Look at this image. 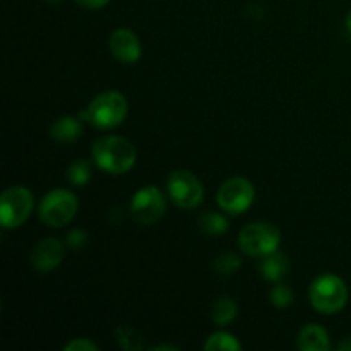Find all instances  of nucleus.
Here are the masks:
<instances>
[{
    "label": "nucleus",
    "instance_id": "14",
    "mask_svg": "<svg viewBox=\"0 0 351 351\" xmlns=\"http://www.w3.org/2000/svg\"><path fill=\"white\" fill-rule=\"evenodd\" d=\"M82 132L81 120L75 117L65 115L55 120L50 127V136L53 137L57 143H72L77 139Z\"/></svg>",
    "mask_w": 351,
    "mask_h": 351
},
{
    "label": "nucleus",
    "instance_id": "23",
    "mask_svg": "<svg viewBox=\"0 0 351 351\" xmlns=\"http://www.w3.org/2000/svg\"><path fill=\"white\" fill-rule=\"evenodd\" d=\"M86 242H88V233L81 228L72 230V232L67 235V243L72 247V249H79V247L84 245Z\"/></svg>",
    "mask_w": 351,
    "mask_h": 351
},
{
    "label": "nucleus",
    "instance_id": "3",
    "mask_svg": "<svg viewBox=\"0 0 351 351\" xmlns=\"http://www.w3.org/2000/svg\"><path fill=\"white\" fill-rule=\"evenodd\" d=\"M311 304L319 314L335 315L345 308L348 302V288L338 274L326 273L315 278L308 288Z\"/></svg>",
    "mask_w": 351,
    "mask_h": 351
},
{
    "label": "nucleus",
    "instance_id": "11",
    "mask_svg": "<svg viewBox=\"0 0 351 351\" xmlns=\"http://www.w3.org/2000/svg\"><path fill=\"white\" fill-rule=\"evenodd\" d=\"M108 48L113 57L122 64H136L143 55L139 38L132 29H127V27H120L110 34Z\"/></svg>",
    "mask_w": 351,
    "mask_h": 351
},
{
    "label": "nucleus",
    "instance_id": "4",
    "mask_svg": "<svg viewBox=\"0 0 351 351\" xmlns=\"http://www.w3.org/2000/svg\"><path fill=\"white\" fill-rule=\"evenodd\" d=\"M79 201L69 189H53L41 199L38 216L50 228H62L69 225L77 215Z\"/></svg>",
    "mask_w": 351,
    "mask_h": 351
},
{
    "label": "nucleus",
    "instance_id": "20",
    "mask_svg": "<svg viewBox=\"0 0 351 351\" xmlns=\"http://www.w3.org/2000/svg\"><path fill=\"white\" fill-rule=\"evenodd\" d=\"M117 339H119L120 348H123V350L144 348L143 338L137 335L136 329L129 328V326H120V328L117 329Z\"/></svg>",
    "mask_w": 351,
    "mask_h": 351
},
{
    "label": "nucleus",
    "instance_id": "16",
    "mask_svg": "<svg viewBox=\"0 0 351 351\" xmlns=\"http://www.w3.org/2000/svg\"><path fill=\"white\" fill-rule=\"evenodd\" d=\"M197 225L202 233L218 237V235H225V233L228 232L230 223L228 219H226L223 215H219V213L209 211V213H204V215H201Z\"/></svg>",
    "mask_w": 351,
    "mask_h": 351
},
{
    "label": "nucleus",
    "instance_id": "13",
    "mask_svg": "<svg viewBox=\"0 0 351 351\" xmlns=\"http://www.w3.org/2000/svg\"><path fill=\"white\" fill-rule=\"evenodd\" d=\"M288 269H290V261L281 250H274V252L267 254V256L263 257V263H261V273L271 283H280L287 276Z\"/></svg>",
    "mask_w": 351,
    "mask_h": 351
},
{
    "label": "nucleus",
    "instance_id": "21",
    "mask_svg": "<svg viewBox=\"0 0 351 351\" xmlns=\"http://www.w3.org/2000/svg\"><path fill=\"white\" fill-rule=\"evenodd\" d=\"M269 298H271V304H273L274 307L287 308L293 304L295 297H293V290L280 281V283H276L273 287V290H271L269 293Z\"/></svg>",
    "mask_w": 351,
    "mask_h": 351
},
{
    "label": "nucleus",
    "instance_id": "1",
    "mask_svg": "<svg viewBox=\"0 0 351 351\" xmlns=\"http://www.w3.org/2000/svg\"><path fill=\"white\" fill-rule=\"evenodd\" d=\"M91 156L99 170L110 175H123L136 165L137 151L125 137L103 136L93 143Z\"/></svg>",
    "mask_w": 351,
    "mask_h": 351
},
{
    "label": "nucleus",
    "instance_id": "28",
    "mask_svg": "<svg viewBox=\"0 0 351 351\" xmlns=\"http://www.w3.org/2000/svg\"><path fill=\"white\" fill-rule=\"evenodd\" d=\"M48 2H51V3H58V2H60V0H48Z\"/></svg>",
    "mask_w": 351,
    "mask_h": 351
},
{
    "label": "nucleus",
    "instance_id": "19",
    "mask_svg": "<svg viewBox=\"0 0 351 351\" xmlns=\"http://www.w3.org/2000/svg\"><path fill=\"white\" fill-rule=\"evenodd\" d=\"M242 266V259H240L237 254L233 252H225L221 256L216 257L215 261V271L218 274H223V276H230V274L237 273Z\"/></svg>",
    "mask_w": 351,
    "mask_h": 351
},
{
    "label": "nucleus",
    "instance_id": "27",
    "mask_svg": "<svg viewBox=\"0 0 351 351\" xmlns=\"http://www.w3.org/2000/svg\"><path fill=\"white\" fill-rule=\"evenodd\" d=\"M154 350H177L175 348V346H168V345H160V346H156V348Z\"/></svg>",
    "mask_w": 351,
    "mask_h": 351
},
{
    "label": "nucleus",
    "instance_id": "10",
    "mask_svg": "<svg viewBox=\"0 0 351 351\" xmlns=\"http://www.w3.org/2000/svg\"><path fill=\"white\" fill-rule=\"evenodd\" d=\"M65 257V247L55 237L40 240L31 250V266L36 273H51L62 264Z\"/></svg>",
    "mask_w": 351,
    "mask_h": 351
},
{
    "label": "nucleus",
    "instance_id": "12",
    "mask_svg": "<svg viewBox=\"0 0 351 351\" xmlns=\"http://www.w3.org/2000/svg\"><path fill=\"white\" fill-rule=\"evenodd\" d=\"M297 346L302 351H328L331 348V339L322 326L307 324L298 332Z\"/></svg>",
    "mask_w": 351,
    "mask_h": 351
},
{
    "label": "nucleus",
    "instance_id": "15",
    "mask_svg": "<svg viewBox=\"0 0 351 351\" xmlns=\"http://www.w3.org/2000/svg\"><path fill=\"white\" fill-rule=\"evenodd\" d=\"M237 312H239V308H237V304L233 298L219 297L216 298L211 307V319L216 326L225 328V326H228L237 317Z\"/></svg>",
    "mask_w": 351,
    "mask_h": 351
},
{
    "label": "nucleus",
    "instance_id": "2",
    "mask_svg": "<svg viewBox=\"0 0 351 351\" xmlns=\"http://www.w3.org/2000/svg\"><path fill=\"white\" fill-rule=\"evenodd\" d=\"M127 112L129 105L122 93L103 91L91 99L88 108L79 113V117L98 129H113L125 120Z\"/></svg>",
    "mask_w": 351,
    "mask_h": 351
},
{
    "label": "nucleus",
    "instance_id": "17",
    "mask_svg": "<svg viewBox=\"0 0 351 351\" xmlns=\"http://www.w3.org/2000/svg\"><path fill=\"white\" fill-rule=\"evenodd\" d=\"M204 350L208 351H240L242 345H240L239 339L233 335L226 331H216L213 332L208 338V341L204 343Z\"/></svg>",
    "mask_w": 351,
    "mask_h": 351
},
{
    "label": "nucleus",
    "instance_id": "5",
    "mask_svg": "<svg viewBox=\"0 0 351 351\" xmlns=\"http://www.w3.org/2000/svg\"><path fill=\"white\" fill-rule=\"evenodd\" d=\"M33 208V192L24 185H12L0 195V223L7 230L17 228L29 219Z\"/></svg>",
    "mask_w": 351,
    "mask_h": 351
},
{
    "label": "nucleus",
    "instance_id": "9",
    "mask_svg": "<svg viewBox=\"0 0 351 351\" xmlns=\"http://www.w3.org/2000/svg\"><path fill=\"white\" fill-rule=\"evenodd\" d=\"M167 211V199L156 185H146L134 194L130 213L141 225H153L160 221Z\"/></svg>",
    "mask_w": 351,
    "mask_h": 351
},
{
    "label": "nucleus",
    "instance_id": "24",
    "mask_svg": "<svg viewBox=\"0 0 351 351\" xmlns=\"http://www.w3.org/2000/svg\"><path fill=\"white\" fill-rule=\"evenodd\" d=\"M74 2L77 3V5L84 7V9L98 10V9H103L110 0H74Z\"/></svg>",
    "mask_w": 351,
    "mask_h": 351
},
{
    "label": "nucleus",
    "instance_id": "25",
    "mask_svg": "<svg viewBox=\"0 0 351 351\" xmlns=\"http://www.w3.org/2000/svg\"><path fill=\"white\" fill-rule=\"evenodd\" d=\"M338 351H351V336L350 338H345L338 345Z\"/></svg>",
    "mask_w": 351,
    "mask_h": 351
},
{
    "label": "nucleus",
    "instance_id": "22",
    "mask_svg": "<svg viewBox=\"0 0 351 351\" xmlns=\"http://www.w3.org/2000/svg\"><path fill=\"white\" fill-rule=\"evenodd\" d=\"M64 351H98V345L88 338H75L64 346Z\"/></svg>",
    "mask_w": 351,
    "mask_h": 351
},
{
    "label": "nucleus",
    "instance_id": "18",
    "mask_svg": "<svg viewBox=\"0 0 351 351\" xmlns=\"http://www.w3.org/2000/svg\"><path fill=\"white\" fill-rule=\"evenodd\" d=\"M91 165L86 160H75L67 168V180L75 187H84L91 178Z\"/></svg>",
    "mask_w": 351,
    "mask_h": 351
},
{
    "label": "nucleus",
    "instance_id": "7",
    "mask_svg": "<svg viewBox=\"0 0 351 351\" xmlns=\"http://www.w3.org/2000/svg\"><path fill=\"white\" fill-rule=\"evenodd\" d=\"M167 191L175 206L180 209H195L204 199V187L194 173L175 170L167 178Z\"/></svg>",
    "mask_w": 351,
    "mask_h": 351
},
{
    "label": "nucleus",
    "instance_id": "6",
    "mask_svg": "<svg viewBox=\"0 0 351 351\" xmlns=\"http://www.w3.org/2000/svg\"><path fill=\"white\" fill-rule=\"evenodd\" d=\"M281 242V233L271 223H249L239 233V245L243 254L263 259L267 254L278 250Z\"/></svg>",
    "mask_w": 351,
    "mask_h": 351
},
{
    "label": "nucleus",
    "instance_id": "26",
    "mask_svg": "<svg viewBox=\"0 0 351 351\" xmlns=\"http://www.w3.org/2000/svg\"><path fill=\"white\" fill-rule=\"evenodd\" d=\"M345 24H346V29H348V33L351 34V9L348 10V14H346Z\"/></svg>",
    "mask_w": 351,
    "mask_h": 351
},
{
    "label": "nucleus",
    "instance_id": "8",
    "mask_svg": "<svg viewBox=\"0 0 351 351\" xmlns=\"http://www.w3.org/2000/svg\"><path fill=\"white\" fill-rule=\"evenodd\" d=\"M256 199V189L252 182L243 177H232L225 180L216 194L218 206L225 213L239 216L252 206Z\"/></svg>",
    "mask_w": 351,
    "mask_h": 351
}]
</instances>
